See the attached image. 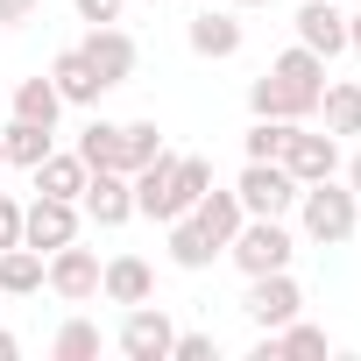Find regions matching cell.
<instances>
[{
  "label": "cell",
  "mask_w": 361,
  "mask_h": 361,
  "mask_svg": "<svg viewBox=\"0 0 361 361\" xmlns=\"http://www.w3.org/2000/svg\"><path fill=\"white\" fill-rule=\"evenodd\" d=\"M234 8H269V0H234Z\"/></svg>",
  "instance_id": "obj_38"
},
{
  "label": "cell",
  "mask_w": 361,
  "mask_h": 361,
  "mask_svg": "<svg viewBox=\"0 0 361 361\" xmlns=\"http://www.w3.org/2000/svg\"><path fill=\"white\" fill-rule=\"evenodd\" d=\"M78 50H85V64L106 78V92H114V85H128V78H135V57H142V50H135V36H128L121 22L85 29V43H78Z\"/></svg>",
  "instance_id": "obj_10"
},
{
  "label": "cell",
  "mask_w": 361,
  "mask_h": 361,
  "mask_svg": "<svg viewBox=\"0 0 361 361\" xmlns=\"http://www.w3.org/2000/svg\"><path fill=\"white\" fill-rule=\"evenodd\" d=\"M22 241L29 248H64V241H78V199H43L36 192V206H22Z\"/></svg>",
  "instance_id": "obj_11"
},
{
  "label": "cell",
  "mask_w": 361,
  "mask_h": 361,
  "mask_svg": "<svg viewBox=\"0 0 361 361\" xmlns=\"http://www.w3.org/2000/svg\"><path fill=\"white\" fill-rule=\"evenodd\" d=\"M149 156H163V135H156V121H128V128H121V156H114V170H128V177H135Z\"/></svg>",
  "instance_id": "obj_26"
},
{
  "label": "cell",
  "mask_w": 361,
  "mask_h": 361,
  "mask_svg": "<svg viewBox=\"0 0 361 361\" xmlns=\"http://www.w3.org/2000/svg\"><path fill=\"white\" fill-rule=\"evenodd\" d=\"M78 156H85V170H114V156H121V128H114V121H92V128L78 135Z\"/></svg>",
  "instance_id": "obj_28"
},
{
  "label": "cell",
  "mask_w": 361,
  "mask_h": 361,
  "mask_svg": "<svg viewBox=\"0 0 361 361\" xmlns=\"http://www.w3.org/2000/svg\"><path fill=\"white\" fill-rule=\"evenodd\" d=\"M347 50L361 57V15H347Z\"/></svg>",
  "instance_id": "obj_36"
},
{
  "label": "cell",
  "mask_w": 361,
  "mask_h": 361,
  "mask_svg": "<svg viewBox=\"0 0 361 361\" xmlns=\"http://www.w3.org/2000/svg\"><path fill=\"white\" fill-rule=\"evenodd\" d=\"M269 71H276V78H290L298 92H312V99L326 92V57H319V50H305V43H290V50H283Z\"/></svg>",
  "instance_id": "obj_22"
},
{
  "label": "cell",
  "mask_w": 361,
  "mask_h": 361,
  "mask_svg": "<svg viewBox=\"0 0 361 361\" xmlns=\"http://www.w3.org/2000/svg\"><path fill=\"white\" fill-rule=\"evenodd\" d=\"M43 283H50L64 305H85V298H99V255L78 248V241H64V248L43 255Z\"/></svg>",
  "instance_id": "obj_6"
},
{
  "label": "cell",
  "mask_w": 361,
  "mask_h": 361,
  "mask_svg": "<svg viewBox=\"0 0 361 361\" xmlns=\"http://www.w3.org/2000/svg\"><path fill=\"white\" fill-rule=\"evenodd\" d=\"M298 177L283 170V163H248L241 170V185H234V199H241V213H255V220H283L290 206H298Z\"/></svg>",
  "instance_id": "obj_3"
},
{
  "label": "cell",
  "mask_w": 361,
  "mask_h": 361,
  "mask_svg": "<svg viewBox=\"0 0 361 361\" xmlns=\"http://www.w3.org/2000/svg\"><path fill=\"white\" fill-rule=\"evenodd\" d=\"M0 149H8V163H15V170H36V163L50 156V128L15 121V128H0Z\"/></svg>",
  "instance_id": "obj_25"
},
{
  "label": "cell",
  "mask_w": 361,
  "mask_h": 361,
  "mask_svg": "<svg viewBox=\"0 0 361 361\" xmlns=\"http://www.w3.org/2000/svg\"><path fill=\"white\" fill-rule=\"evenodd\" d=\"M220 347H213V333H177L170 340V361H213Z\"/></svg>",
  "instance_id": "obj_31"
},
{
  "label": "cell",
  "mask_w": 361,
  "mask_h": 361,
  "mask_svg": "<svg viewBox=\"0 0 361 361\" xmlns=\"http://www.w3.org/2000/svg\"><path fill=\"white\" fill-rule=\"evenodd\" d=\"M15 354H22V340H15V333H0V361H15Z\"/></svg>",
  "instance_id": "obj_37"
},
{
  "label": "cell",
  "mask_w": 361,
  "mask_h": 361,
  "mask_svg": "<svg viewBox=\"0 0 361 361\" xmlns=\"http://www.w3.org/2000/svg\"><path fill=\"white\" fill-rule=\"evenodd\" d=\"M177 192H185V213H192V206L213 192V163H206V156H177Z\"/></svg>",
  "instance_id": "obj_30"
},
{
  "label": "cell",
  "mask_w": 361,
  "mask_h": 361,
  "mask_svg": "<svg viewBox=\"0 0 361 361\" xmlns=\"http://www.w3.org/2000/svg\"><path fill=\"white\" fill-rule=\"evenodd\" d=\"M262 361H276V354H326V333L319 326H305V319H283V326H269L262 333V347H255Z\"/></svg>",
  "instance_id": "obj_21"
},
{
  "label": "cell",
  "mask_w": 361,
  "mask_h": 361,
  "mask_svg": "<svg viewBox=\"0 0 361 361\" xmlns=\"http://www.w3.org/2000/svg\"><path fill=\"white\" fill-rule=\"evenodd\" d=\"M298 185H319V177H340V135H305L298 121H290V135H283V156H276Z\"/></svg>",
  "instance_id": "obj_9"
},
{
  "label": "cell",
  "mask_w": 361,
  "mask_h": 361,
  "mask_svg": "<svg viewBox=\"0 0 361 361\" xmlns=\"http://www.w3.org/2000/svg\"><path fill=\"white\" fill-rule=\"evenodd\" d=\"M71 8H78V22H121V8H128V0H71Z\"/></svg>",
  "instance_id": "obj_32"
},
{
  "label": "cell",
  "mask_w": 361,
  "mask_h": 361,
  "mask_svg": "<svg viewBox=\"0 0 361 361\" xmlns=\"http://www.w3.org/2000/svg\"><path fill=\"white\" fill-rule=\"evenodd\" d=\"M57 114H64V99H57V85H50V78H22V85H15V121L57 128Z\"/></svg>",
  "instance_id": "obj_23"
},
{
  "label": "cell",
  "mask_w": 361,
  "mask_h": 361,
  "mask_svg": "<svg viewBox=\"0 0 361 361\" xmlns=\"http://www.w3.org/2000/svg\"><path fill=\"white\" fill-rule=\"evenodd\" d=\"M185 43H192V57H234L241 43H248V29H241V15L234 8H206V15H192V29H185Z\"/></svg>",
  "instance_id": "obj_12"
},
{
  "label": "cell",
  "mask_w": 361,
  "mask_h": 361,
  "mask_svg": "<svg viewBox=\"0 0 361 361\" xmlns=\"http://www.w3.org/2000/svg\"><path fill=\"white\" fill-rule=\"evenodd\" d=\"M319 106H326V135H361V85H340V78H326Z\"/></svg>",
  "instance_id": "obj_24"
},
{
  "label": "cell",
  "mask_w": 361,
  "mask_h": 361,
  "mask_svg": "<svg viewBox=\"0 0 361 361\" xmlns=\"http://www.w3.org/2000/svg\"><path fill=\"white\" fill-rule=\"evenodd\" d=\"M0 170H8V149H0Z\"/></svg>",
  "instance_id": "obj_39"
},
{
  "label": "cell",
  "mask_w": 361,
  "mask_h": 361,
  "mask_svg": "<svg viewBox=\"0 0 361 361\" xmlns=\"http://www.w3.org/2000/svg\"><path fill=\"white\" fill-rule=\"evenodd\" d=\"M298 43L319 50V57H340L347 50V15L333 8V0H305L298 8Z\"/></svg>",
  "instance_id": "obj_16"
},
{
  "label": "cell",
  "mask_w": 361,
  "mask_h": 361,
  "mask_svg": "<svg viewBox=\"0 0 361 361\" xmlns=\"http://www.w3.org/2000/svg\"><path fill=\"white\" fill-rule=\"evenodd\" d=\"M128 185H135V213H142V220H163V227H170L177 213H185V192H177V156H170V149L149 156Z\"/></svg>",
  "instance_id": "obj_4"
},
{
  "label": "cell",
  "mask_w": 361,
  "mask_h": 361,
  "mask_svg": "<svg viewBox=\"0 0 361 361\" xmlns=\"http://www.w3.org/2000/svg\"><path fill=\"white\" fill-rule=\"evenodd\" d=\"M283 135H290V121H255V128L241 135L248 163H276V156H283Z\"/></svg>",
  "instance_id": "obj_29"
},
{
  "label": "cell",
  "mask_w": 361,
  "mask_h": 361,
  "mask_svg": "<svg viewBox=\"0 0 361 361\" xmlns=\"http://www.w3.org/2000/svg\"><path fill=\"white\" fill-rule=\"evenodd\" d=\"M50 354H57V361H92V354H99V326H92V319H64L57 340H50Z\"/></svg>",
  "instance_id": "obj_27"
},
{
  "label": "cell",
  "mask_w": 361,
  "mask_h": 361,
  "mask_svg": "<svg viewBox=\"0 0 361 361\" xmlns=\"http://www.w3.org/2000/svg\"><path fill=\"white\" fill-rule=\"evenodd\" d=\"M36 15H43V0H0V29H22Z\"/></svg>",
  "instance_id": "obj_33"
},
{
  "label": "cell",
  "mask_w": 361,
  "mask_h": 361,
  "mask_svg": "<svg viewBox=\"0 0 361 361\" xmlns=\"http://www.w3.org/2000/svg\"><path fill=\"white\" fill-rule=\"evenodd\" d=\"M99 298L106 305H149L156 298V269L142 255H114V262H99Z\"/></svg>",
  "instance_id": "obj_15"
},
{
  "label": "cell",
  "mask_w": 361,
  "mask_h": 361,
  "mask_svg": "<svg viewBox=\"0 0 361 361\" xmlns=\"http://www.w3.org/2000/svg\"><path fill=\"white\" fill-rule=\"evenodd\" d=\"M192 220H199V227H206V234H213V241L227 248V241H234V227H241L248 213H241V199H234V192H220V185H213V192H206V199L192 206Z\"/></svg>",
  "instance_id": "obj_20"
},
{
  "label": "cell",
  "mask_w": 361,
  "mask_h": 361,
  "mask_svg": "<svg viewBox=\"0 0 361 361\" xmlns=\"http://www.w3.org/2000/svg\"><path fill=\"white\" fill-rule=\"evenodd\" d=\"M15 241H22V206L0 199V248H15Z\"/></svg>",
  "instance_id": "obj_34"
},
{
  "label": "cell",
  "mask_w": 361,
  "mask_h": 361,
  "mask_svg": "<svg viewBox=\"0 0 361 361\" xmlns=\"http://www.w3.org/2000/svg\"><path fill=\"white\" fill-rule=\"evenodd\" d=\"M347 192H354V199H361V149H354V156H347Z\"/></svg>",
  "instance_id": "obj_35"
},
{
  "label": "cell",
  "mask_w": 361,
  "mask_h": 361,
  "mask_svg": "<svg viewBox=\"0 0 361 361\" xmlns=\"http://www.w3.org/2000/svg\"><path fill=\"white\" fill-rule=\"evenodd\" d=\"M241 312L255 319V333H269V326H283V319H298V312H305V290H298V276H290V269H262V276H248Z\"/></svg>",
  "instance_id": "obj_5"
},
{
  "label": "cell",
  "mask_w": 361,
  "mask_h": 361,
  "mask_svg": "<svg viewBox=\"0 0 361 361\" xmlns=\"http://www.w3.org/2000/svg\"><path fill=\"white\" fill-rule=\"evenodd\" d=\"M121 354L128 361H170V340H177V326H170V312L163 305H128V319H121Z\"/></svg>",
  "instance_id": "obj_7"
},
{
  "label": "cell",
  "mask_w": 361,
  "mask_h": 361,
  "mask_svg": "<svg viewBox=\"0 0 361 361\" xmlns=\"http://www.w3.org/2000/svg\"><path fill=\"white\" fill-rule=\"evenodd\" d=\"M50 85H57V99H64V106H99V99H106V78L85 64V50H78V43L50 57Z\"/></svg>",
  "instance_id": "obj_13"
},
{
  "label": "cell",
  "mask_w": 361,
  "mask_h": 361,
  "mask_svg": "<svg viewBox=\"0 0 361 361\" xmlns=\"http://www.w3.org/2000/svg\"><path fill=\"white\" fill-rule=\"evenodd\" d=\"M149 8H163V0H149Z\"/></svg>",
  "instance_id": "obj_40"
},
{
  "label": "cell",
  "mask_w": 361,
  "mask_h": 361,
  "mask_svg": "<svg viewBox=\"0 0 361 361\" xmlns=\"http://www.w3.org/2000/svg\"><path fill=\"white\" fill-rule=\"evenodd\" d=\"M298 220H305V234H312L319 248H340V241H354L361 199L340 185V177H319V185H305V192H298Z\"/></svg>",
  "instance_id": "obj_1"
},
{
  "label": "cell",
  "mask_w": 361,
  "mask_h": 361,
  "mask_svg": "<svg viewBox=\"0 0 361 361\" xmlns=\"http://www.w3.org/2000/svg\"><path fill=\"white\" fill-rule=\"evenodd\" d=\"M78 213H85L92 227H121V220H135V185H128V170H85Z\"/></svg>",
  "instance_id": "obj_8"
},
{
  "label": "cell",
  "mask_w": 361,
  "mask_h": 361,
  "mask_svg": "<svg viewBox=\"0 0 361 361\" xmlns=\"http://www.w3.org/2000/svg\"><path fill=\"white\" fill-rule=\"evenodd\" d=\"M43 290V248L15 241V248H0V298H29Z\"/></svg>",
  "instance_id": "obj_19"
},
{
  "label": "cell",
  "mask_w": 361,
  "mask_h": 361,
  "mask_svg": "<svg viewBox=\"0 0 361 361\" xmlns=\"http://www.w3.org/2000/svg\"><path fill=\"white\" fill-rule=\"evenodd\" d=\"M29 177H36L43 199H78V192H85V156H78V149H50Z\"/></svg>",
  "instance_id": "obj_17"
},
{
  "label": "cell",
  "mask_w": 361,
  "mask_h": 361,
  "mask_svg": "<svg viewBox=\"0 0 361 361\" xmlns=\"http://www.w3.org/2000/svg\"><path fill=\"white\" fill-rule=\"evenodd\" d=\"M213 255H227V248H220L192 213H177V220H170V262H177V269H213Z\"/></svg>",
  "instance_id": "obj_18"
},
{
  "label": "cell",
  "mask_w": 361,
  "mask_h": 361,
  "mask_svg": "<svg viewBox=\"0 0 361 361\" xmlns=\"http://www.w3.org/2000/svg\"><path fill=\"white\" fill-rule=\"evenodd\" d=\"M248 106H255V121H305V114H319V99L298 92L290 78H276V71H262L248 85Z\"/></svg>",
  "instance_id": "obj_14"
},
{
  "label": "cell",
  "mask_w": 361,
  "mask_h": 361,
  "mask_svg": "<svg viewBox=\"0 0 361 361\" xmlns=\"http://www.w3.org/2000/svg\"><path fill=\"white\" fill-rule=\"evenodd\" d=\"M227 255L241 262V276H262V269H290L298 241H290V227H283V220H255V213H248V220L234 227Z\"/></svg>",
  "instance_id": "obj_2"
}]
</instances>
